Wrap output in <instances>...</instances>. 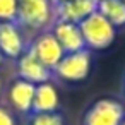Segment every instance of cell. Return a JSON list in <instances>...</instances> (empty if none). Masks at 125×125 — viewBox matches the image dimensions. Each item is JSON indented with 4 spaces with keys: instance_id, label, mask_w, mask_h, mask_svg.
<instances>
[{
    "instance_id": "16",
    "label": "cell",
    "mask_w": 125,
    "mask_h": 125,
    "mask_svg": "<svg viewBox=\"0 0 125 125\" xmlns=\"http://www.w3.org/2000/svg\"><path fill=\"white\" fill-rule=\"evenodd\" d=\"M50 2L53 4V7L55 5H58V4H63V2H67V0H50Z\"/></svg>"
},
{
    "instance_id": "21",
    "label": "cell",
    "mask_w": 125,
    "mask_h": 125,
    "mask_svg": "<svg viewBox=\"0 0 125 125\" xmlns=\"http://www.w3.org/2000/svg\"><path fill=\"white\" fill-rule=\"evenodd\" d=\"M94 2H101V0H94Z\"/></svg>"
},
{
    "instance_id": "1",
    "label": "cell",
    "mask_w": 125,
    "mask_h": 125,
    "mask_svg": "<svg viewBox=\"0 0 125 125\" xmlns=\"http://www.w3.org/2000/svg\"><path fill=\"white\" fill-rule=\"evenodd\" d=\"M16 22L29 40V36L33 38L38 33L52 29L55 22V7L50 0H19Z\"/></svg>"
},
{
    "instance_id": "6",
    "label": "cell",
    "mask_w": 125,
    "mask_h": 125,
    "mask_svg": "<svg viewBox=\"0 0 125 125\" xmlns=\"http://www.w3.org/2000/svg\"><path fill=\"white\" fill-rule=\"evenodd\" d=\"M28 36L17 22H0V53L2 57L17 60L28 50Z\"/></svg>"
},
{
    "instance_id": "12",
    "label": "cell",
    "mask_w": 125,
    "mask_h": 125,
    "mask_svg": "<svg viewBox=\"0 0 125 125\" xmlns=\"http://www.w3.org/2000/svg\"><path fill=\"white\" fill-rule=\"evenodd\" d=\"M98 12L108 19L115 28L125 26V2L123 0H101L98 2Z\"/></svg>"
},
{
    "instance_id": "7",
    "label": "cell",
    "mask_w": 125,
    "mask_h": 125,
    "mask_svg": "<svg viewBox=\"0 0 125 125\" xmlns=\"http://www.w3.org/2000/svg\"><path fill=\"white\" fill-rule=\"evenodd\" d=\"M17 77L22 81H28L34 86L48 82L53 79V74L48 67H45L33 53H29L28 50L17 58Z\"/></svg>"
},
{
    "instance_id": "11",
    "label": "cell",
    "mask_w": 125,
    "mask_h": 125,
    "mask_svg": "<svg viewBox=\"0 0 125 125\" xmlns=\"http://www.w3.org/2000/svg\"><path fill=\"white\" fill-rule=\"evenodd\" d=\"M58 104H60L58 93H57V87L52 84V81L36 86L31 113H50V111H58Z\"/></svg>"
},
{
    "instance_id": "3",
    "label": "cell",
    "mask_w": 125,
    "mask_h": 125,
    "mask_svg": "<svg viewBox=\"0 0 125 125\" xmlns=\"http://www.w3.org/2000/svg\"><path fill=\"white\" fill-rule=\"evenodd\" d=\"M93 67V52L84 48L79 52L65 53L52 70L53 77L65 82H82L89 77Z\"/></svg>"
},
{
    "instance_id": "20",
    "label": "cell",
    "mask_w": 125,
    "mask_h": 125,
    "mask_svg": "<svg viewBox=\"0 0 125 125\" xmlns=\"http://www.w3.org/2000/svg\"><path fill=\"white\" fill-rule=\"evenodd\" d=\"M123 94H125V84H123Z\"/></svg>"
},
{
    "instance_id": "18",
    "label": "cell",
    "mask_w": 125,
    "mask_h": 125,
    "mask_svg": "<svg viewBox=\"0 0 125 125\" xmlns=\"http://www.w3.org/2000/svg\"><path fill=\"white\" fill-rule=\"evenodd\" d=\"M0 94H2V81H0Z\"/></svg>"
},
{
    "instance_id": "14",
    "label": "cell",
    "mask_w": 125,
    "mask_h": 125,
    "mask_svg": "<svg viewBox=\"0 0 125 125\" xmlns=\"http://www.w3.org/2000/svg\"><path fill=\"white\" fill-rule=\"evenodd\" d=\"M19 0H0V22H16Z\"/></svg>"
},
{
    "instance_id": "17",
    "label": "cell",
    "mask_w": 125,
    "mask_h": 125,
    "mask_svg": "<svg viewBox=\"0 0 125 125\" xmlns=\"http://www.w3.org/2000/svg\"><path fill=\"white\" fill-rule=\"evenodd\" d=\"M2 62H4V57H2V53H0V65H2Z\"/></svg>"
},
{
    "instance_id": "2",
    "label": "cell",
    "mask_w": 125,
    "mask_h": 125,
    "mask_svg": "<svg viewBox=\"0 0 125 125\" xmlns=\"http://www.w3.org/2000/svg\"><path fill=\"white\" fill-rule=\"evenodd\" d=\"M81 33H82V40H84V46L87 50H106L115 36H116V28L104 19L98 10L93 12L91 16H87L81 24Z\"/></svg>"
},
{
    "instance_id": "8",
    "label": "cell",
    "mask_w": 125,
    "mask_h": 125,
    "mask_svg": "<svg viewBox=\"0 0 125 125\" xmlns=\"http://www.w3.org/2000/svg\"><path fill=\"white\" fill-rule=\"evenodd\" d=\"M98 10V2L94 0H67L55 5V21H67L81 24L87 16Z\"/></svg>"
},
{
    "instance_id": "10",
    "label": "cell",
    "mask_w": 125,
    "mask_h": 125,
    "mask_svg": "<svg viewBox=\"0 0 125 125\" xmlns=\"http://www.w3.org/2000/svg\"><path fill=\"white\" fill-rule=\"evenodd\" d=\"M34 89L36 86L28 82V81H22V79H16L12 81V84L9 86L7 89V99H9V104L22 113V115H29L31 110H33V99H34Z\"/></svg>"
},
{
    "instance_id": "19",
    "label": "cell",
    "mask_w": 125,
    "mask_h": 125,
    "mask_svg": "<svg viewBox=\"0 0 125 125\" xmlns=\"http://www.w3.org/2000/svg\"><path fill=\"white\" fill-rule=\"evenodd\" d=\"M120 125H125V118H123V122H122V123H120Z\"/></svg>"
},
{
    "instance_id": "13",
    "label": "cell",
    "mask_w": 125,
    "mask_h": 125,
    "mask_svg": "<svg viewBox=\"0 0 125 125\" xmlns=\"http://www.w3.org/2000/svg\"><path fill=\"white\" fill-rule=\"evenodd\" d=\"M28 125H67L65 116L60 111H50V113H29Z\"/></svg>"
},
{
    "instance_id": "15",
    "label": "cell",
    "mask_w": 125,
    "mask_h": 125,
    "mask_svg": "<svg viewBox=\"0 0 125 125\" xmlns=\"http://www.w3.org/2000/svg\"><path fill=\"white\" fill-rule=\"evenodd\" d=\"M0 125H17L14 113L5 106H0Z\"/></svg>"
},
{
    "instance_id": "4",
    "label": "cell",
    "mask_w": 125,
    "mask_h": 125,
    "mask_svg": "<svg viewBox=\"0 0 125 125\" xmlns=\"http://www.w3.org/2000/svg\"><path fill=\"white\" fill-rule=\"evenodd\" d=\"M123 118V103L115 98H99L86 110L81 125H120Z\"/></svg>"
},
{
    "instance_id": "22",
    "label": "cell",
    "mask_w": 125,
    "mask_h": 125,
    "mask_svg": "<svg viewBox=\"0 0 125 125\" xmlns=\"http://www.w3.org/2000/svg\"><path fill=\"white\" fill-rule=\"evenodd\" d=\"M123 2H125V0H123Z\"/></svg>"
},
{
    "instance_id": "5",
    "label": "cell",
    "mask_w": 125,
    "mask_h": 125,
    "mask_svg": "<svg viewBox=\"0 0 125 125\" xmlns=\"http://www.w3.org/2000/svg\"><path fill=\"white\" fill-rule=\"evenodd\" d=\"M28 52L33 53L45 67H48L50 70L55 69V65L62 60V57L65 55V52L62 50L60 43L57 41V38L53 36L52 29L38 33L36 36L29 38L28 43Z\"/></svg>"
},
{
    "instance_id": "9",
    "label": "cell",
    "mask_w": 125,
    "mask_h": 125,
    "mask_svg": "<svg viewBox=\"0 0 125 125\" xmlns=\"http://www.w3.org/2000/svg\"><path fill=\"white\" fill-rule=\"evenodd\" d=\"M52 33L65 53H72L86 48L79 24L67 22V21H55L52 26Z\"/></svg>"
}]
</instances>
